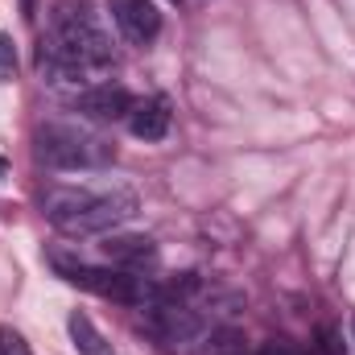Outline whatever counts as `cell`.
Instances as JSON below:
<instances>
[{"mask_svg": "<svg viewBox=\"0 0 355 355\" xmlns=\"http://www.w3.org/2000/svg\"><path fill=\"white\" fill-rule=\"evenodd\" d=\"M128 132L137 141H162L170 132V103L162 95L153 99H137L132 112H128Z\"/></svg>", "mask_w": 355, "mask_h": 355, "instance_id": "8", "label": "cell"}, {"mask_svg": "<svg viewBox=\"0 0 355 355\" xmlns=\"http://www.w3.org/2000/svg\"><path fill=\"white\" fill-rule=\"evenodd\" d=\"M33 153L42 166L50 170H103L116 162V145L99 132H87V128H75V124H46L37 128L33 137Z\"/></svg>", "mask_w": 355, "mask_h": 355, "instance_id": "1", "label": "cell"}, {"mask_svg": "<svg viewBox=\"0 0 355 355\" xmlns=\"http://www.w3.org/2000/svg\"><path fill=\"white\" fill-rule=\"evenodd\" d=\"M67 331H71V343H75V352H79V355H116V347L103 339V331L91 322L83 310H71Z\"/></svg>", "mask_w": 355, "mask_h": 355, "instance_id": "9", "label": "cell"}, {"mask_svg": "<svg viewBox=\"0 0 355 355\" xmlns=\"http://www.w3.org/2000/svg\"><path fill=\"white\" fill-rule=\"evenodd\" d=\"M252 355H302V352H297V347H289L285 339H268V343H261Z\"/></svg>", "mask_w": 355, "mask_h": 355, "instance_id": "13", "label": "cell"}, {"mask_svg": "<svg viewBox=\"0 0 355 355\" xmlns=\"http://www.w3.org/2000/svg\"><path fill=\"white\" fill-rule=\"evenodd\" d=\"M12 75H17V46H12V37L0 33V83H8Z\"/></svg>", "mask_w": 355, "mask_h": 355, "instance_id": "12", "label": "cell"}, {"mask_svg": "<svg viewBox=\"0 0 355 355\" xmlns=\"http://www.w3.org/2000/svg\"><path fill=\"white\" fill-rule=\"evenodd\" d=\"M0 355H33L29 352V343H25V335L17 331V327H0Z\"/></svg>", "mask_w": 355, "mask_h": 355, "instance_id": "11", "label": "cell"}, {"mask_svg": "<svg viewBox=\"0 0 355 355\" xmlns=\"http://www.w3.org/2000/svg\"><path fill=\"white\" fill-rule=\"evenodd\" d=\"M54 268L62 281L87 289L95 297H107V302H124V306H149L157 302V281L153 277H137L128 268H95V265H79V261H67V257H54Z\"/></svg>", "mask_w": 355, "mask_h": 355, "instance_id": "2", "label": "cell"}, {"mask_svg": "<svg viewBox=\"0 0 355 355\" xmlns=\"http://www.w3.org/2000/svg\"><path fill=\"white\" fill-rule=\"evenodd\" d=\"M207 355H252L244 347V339L236 335V331H211V339H207Z\"/></svg>", "mask_w": 355, "mask_h": 355, "instance_id": "10", "label": "cell"}, {"mask_svg": "<svg viewBox=\"0 0 355 355\" xmlns=\"http://www.w3.org/2000/svg\"><path fill=\"white\" fill-rule=\"evenodd\" d=\"M352 339H355V318H352Z\"/></svg>", "mask_w": 355, "mask_h": 355, "instance_id": "16", "label": "cell"}, {"mask_svg": "<svg viewBox=\"0 0 355 355\" xmlns=\"http://www.w3.org/2000/svg\"><path fill=\"white\" fill-rule=\"evenodd\" d=\"M99 252H103L107 265L128 268V272H141V268H149L157 261V244L149 236H107L99 244Z\"/></svg>", "mask_w": 355, "mask_h": 355, "instance_id": "7", "label": "cell"}, {"mask_svg": "<svg viewBox=\"0 0 355 355\" xmlns=\"http://www.w3.org/2000/svg\"><path fill=\"white\" fill-rule=\"evenodd\" d=\"M112 21L137 46H145L162 33V12H157L153 0H112Z\"/></svg>", "mask_w": 355, "mask_h": 355, "instance_id": "5", "label": "cell"}, {"mask_svg": "<svg viewBox=\"0 0 355 355\" xmlns=\"http://www.w3.org/2000/svg\"><path fill=\"white\" fill-rule=\"evenodd\" d=\"M137 211H141V202H137V194H128V190H116V194H91L87 190L83 202H79L67 219H58L54 227H58L62 236H103V232L128 223Z\"/></svg>", "mask_w": 355, "mask_h": 355, "instance_id": "4", "label": "cell"}, {"mask_svg": "<svg viewBox=\"0 0 355 355\" xmlns=\"http://www.w3.org/2000/svg\"><path fill=\"white\" fill-rule=\"evenodd\" d=\"M33 12H37V0H21V17L33 21Z\"/></svg>", "mask_w": 355, "mask_h": 355, "instance_id": "14", "label": "cell"}, {"mask_svg": "<svg viewBox=\"0 0 355 355\" xmlns=\"http://www.w3.org/2000/svg\"><path fill=\"white\" fill-rule=\"evenodd\" d=\"M4 170H8V162H4V157H0V178H4Z\"/></svg>", "mask_w": 355, "mask_h": 355, "instance_id": "15", "label": "cell"}, {"mask_svg": "<svg viewBox=\"0 0 355 355\" xmlns=\"http://www.w3.org/2000/svg\"><path fill=\"white\" fill-rule=\"evenodd\" d=\"M141 327L153 335V343L170 355H194L207 339L211 327L198 310H190L186 302H149L141 306Z\"/></svg>", "mask_w": 355, "mask_h": 355, "instance_id": "3", "label": "cell"}, {"mask_svg": "<svg viewBox=\"0 0 355 355\" xmlns=\"http://www.w3.org/2000/svg\"><path fill=\"white\" fill-rule=\"evenodd\" d=\"M132 95L124 87H116V83H99V87H87L75 95V107L91 116V120H128V112H132Z\"/></svg>", "mask_w": 355, "mask_h": 355, "instance_id": "6", "label": "cell"}]
</instances>
